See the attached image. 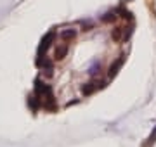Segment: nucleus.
Returning <instances> with one entry per match:
<instances>
[{
  "mask_svg": "<svg viewBox=\"0 0 156 147\" xmlns=\"http://www.w3.org/2000/svg\"><path fill=\"white\" fill-rule=\"evenodd\" d=\"M54 38H56V33L54 31H49V33L45 35L44 38H42V42H40V45H38V56L42 57L47 52V49L50 47V43L54 42Z\"/></svg>",
  "mask_w": 156,
  "mask_h": 147,
  "instance_id": "2",
  "label": "nucleus"
},
{
  "mask_svg": "<svg viewBox=\"0 0 156 147\" xmlns=\"http://www.w3.org/2000/svg\"><path fill=\"white\" fill-rule=\"evenodd\" d=\"M111 40L113 42H122L123 40V28H115L111 31Z\"/></svg>",
  "mask_w": 156,
  "mask_h": 147,
  "instance_id": "6",
  "label": "nucleus"
},
{
  "mask_svg": "<svg viewBox=\"0 0 156 147\" xmlns=\"http://www.w3.org/2000/svg\"><path fill=\"white\" fill-rule=\"evenodd\" d=\"M99 64H97V62H94V64H92V66H90V74H95V73H99Z\"/></svg>",
  "mask_w": 156,
  "mask_h": 147,
  "instance_id": "9",
  "label": "nucleus"
},
{
  "mask_svg": "<svg viewBox=\"0 0 156 147\" xmlns=\"http://www.w3.org/2000/svg\"><path fill=\"white\" fill-rule=\"evenodd\" d=\"M156 142V128H154V132L151 133V137L147 138V145H151V144H154Z\"/></svg>",
  "mask_w": 156,
  "mask_h": 147,
  "instance_id": "10",
  "label": "nucleus"
},
{
  "mask_svg": "<svg viewBox=\"0 0 156 147\" xmlns=\"http://www.w3.org/2000/svg\"><path fill=\"white\" fill-rule=\"evenodd\" d=\"M37 94H38V101L40 104L44 106L45 109H49V111H56L57 106H56V99L52 95V88L49 85H45L42 83L40 80H37Z\"/></svg>",
  "mask_w": 156,
  "mask_h": 147,
  "instance_id": "1",
  "label": "nucleus"
},
{
  "mask_svg": "<svg viewBox=\"0 0 156 147\" xmlns=\"http://www.w3.org/2000/svg\"><path fill=\"white\" fill-rule=\"evenodd\" d=\"M68 54V45L66 43H61V45L56 47V54H54V57H56L57 61H61V59H64Z\"/></svg>",
  "mask_w": 156,
  "mask_h": 147,
  "instance_id": "5",
  "label": "nucleus"
},
{
  "mask_svg": "<svg viewBox=\"0 0 156 147\" xmlns=\"http://www.w3.org/2000/svg\"><path fill=\"white\" fill-rule=\"evenodd\" d=\"M104 85H106V81H97V80H92V81H89V83H85V85L82 87V92H83V95H90L92 92L102 88Z\"/></svg>",
  "mask_w": 156,
  "mask_h": 147,
  "instance_id": "3",
  "label": "nucleus"
},
{
  "mask_svg": "<svg viewBox=\"0 0 156 147\" xmlns=\"http://www.w3.org/2000/svg\"><path fill=\"white\" fill-rule=\"evenodd\" d=\"M115 12H106V14H104V16H102V21H104V23H108V21H115Z\"/></svg>",
  "mask_w": 156,
  "mask_h": 147,
  "instance_id": "8",
  "label": "nucleus"
},
{
  "mask_svg": "<svg viewBox=\"0 0 156 147\" xmlns=\"http://www.w3.org/2000/svg\"><path fill=\"white\" fill-rule=\"evenodd\" d=\"M75 36H76V31H75V29H66V31H62V38L64 40H71V38H75Z\"/></svg>",
  "mask_w": 156,
  "mask_h": 147,
  "instance_id": "7",
  "label": "nucleus"
},
{
  "mask_svg": "<svg viewBox=\"0 0 156 147\" xmlns=\"http://www.w3.org/2000/svg\"><path fill=\"white\" fill-rule=\"evenodd\" d=\"M123 61H125V57H120L118 61H115V62L111 64V66H109V71H108V76H109V78H113V76H115V74L118 73V69L122 68Z\"/></svg>",
  "mask_w": 156,
  "mask_h": 147,
  "instance_id": "4",
  "label": "nucleus"
}]
</instances>
